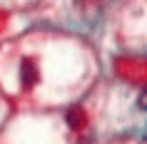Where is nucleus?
Listing matches in <instances>:
<instances>
[{"label": "nucleus", "mask_w": 147, "mask_h": 144, "mask_svg": "<svg viewBox=\"0 0 147 144\" xmlns=\"http://www.w3.org/2000/svg\"><path fill=\"white\" fill-rule=\"evenodd\" d=\"M20 80H23V84H35L38 82V67H35V62L28 60V57L20 62Z\"/></svg>", "instance_id": "f257e3e1"}, {"label": "nucleus", "mask_w": 147, "mask_h": 144, "mask_svg": "<svg viewBox=\"0 0 147 144\" xmlns=\"http://www.w3.org/2000/svg\"><path fill=\"white\" fill-rule=\"evenodd\" d=\"M67 124L70 127H82V124H85V114H82L80 107H72L67 112Z\"/></svg>", "instance_id": "f03ea898"}]
</instances>
